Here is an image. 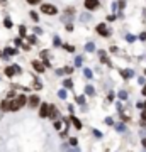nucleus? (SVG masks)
I'll return each mask as SVG.
<instances>
[{"instance_id": "obj_35", "label": "nucleus", "mask_w": 146, "mask_h": 152, "mask_svg": "<svg viewBox=\"0 0 146 152\" xmlns=\"http://www.w3.org/2000/svg\"><path fill=\"white\" fill-rule=\"evenodd\" d=\"M143 95L146 96V85H144V88H143Z\"/></svg>"}, {"instance_id": "obj_32", "label": "nucleus", "mask_w": 146, "mask_h": 152, "mask_svg": "<svg viewBox=\"0 0 146 152\" xmlns=\"http://www.w3.org/2000/svg\"><path fill=\"white\" fill-rule=\"evenodd\" d=\"M29 42H36V37H34V36H29Z\"/></svg>"}, {"instance_id": "obj_27", "label": "nucleus", "mask_w": 146, "mask_h": 152, "mask_svg": "<svg viewBox=\"0 0 146 152\" xmlns=\"http://www.w3.org/2000/svg\"><path fill=\"white\" fill-rule=\"evenodd\" d=\"M7 96H9V100L14 98V96H15V91H9V93H7Z\"/></svg>"}, {"instance_id": "obj_31", "label": "nucleus", "mask_w": 146, "mask_h": 152, "mask_svg": "<svg viewBox=\"0 0 146 152\" xmlns=\"http://www.w3.org/2000/svg\"><path fill=\"white\" fill-rule=\"evenodd\" d=\"M126 39H127V41H129V42H133V41H134V39H136V37H134V36H127Z\"/></svg>"}, {"instance_id": "obj_20", "label": "nucleus", "mask_w": 146, "mask_h": 152, "mask_svg": "<svg viewBox=\"0 0 146 152\" xmlns=\"http://www.w3.org/2000/svg\"><path fill=\"white\" fill-rule=\"evenodd\" d=\"M119 98L126 100V98H127V93H126V91H119Z\"/></svg>"}, {"instance_id": "obj_13", "label": "nucleus", "mask_w": 146, "mask_h": 152, "mask_svg": "<svg viewBox=\"0 0 146 152\" xmlns=\"http://www.w3.org/2000/svg\"><path fill=\"white\" fill-rule=\"evenodd\" d=\"M83 74H85V78H94V76H92V71L88 69V68H87V69H83Z\"/></svg>"}, {"instance_id": "obj_29", "label": "nucleus", "mask_w": 146, "mask_h": 152, "mask_svg": "<svg viewBox=\"0 0 146 152\" xmlns=\"http://www.w3.org/2000/svg\"><path fill=\"white\" fill-rule=\"evenodd\" d=\"M82 20H90V15H87V14H83V15H82Z\"/></svg>"}, {"instance_id": "obj_17", "label": "nucleus", "mask_w": 146, "mask_h": 152, "mask_svg": "<svg viewBox=\"0 0 146 152\" xmlns=\"http://www.w3.org/2000/svg\"><path fill=\"white\" fill-rule=\"evenodd\" d=\"M116 128L119 130V132H124V130H126V127H124L122 124H117V125H116Z\"/></svg>"}, {"instance_id": "obj_25", "label": "nucleus", "mask_w": 146, "mask_h": 152, "mask_svg": "<svg viewBox=\"0 0 146 152\" xmlns=\"http://www.w3.org/2000/svg\"><path fill=\"white\" fill-rule=\"evenodd\" d=\"M39 2H41V0H27V3H31V5H36Z\"/></svg>"}, {"instance_id": "obj_9", "label": "nucleus", "mask_w": 146, "mask_h": 152, "mask_svg": "<svg viewBox=\"0 0 146 152\" xmlns=\"http://www.w3.org/2000/svg\"><path fill=\"white\" fill-rule=\"evenodd\" d=\"M121 74H122L124 78H131V76L134 74V71L133 69H124V71H121Z\"/></svg>"}, {"instance_id": "obj_1", "label": "nucleus", "mask_w": 146, "mask_h": 152, "mask_svg": "<svg viewBox=\"0 0 146 152\" xmlns=\"http://www.w3.org/2000/svg\"><path fill=\"white\" fill-rule=\"evenodd\" d=\"M0 108H2L3 112H10V110L15 112V110H19L20 107L17 105L15 100H12V101H10V100H5V101H2V103H0Z\"/></svg>"}, {"instance_id": "obj_37", "label": "nucleus", "mask_w": 146, "mask_h": 152, "mask_svg": "<svg viewBox=\"0 0 146 152\" xmlns=\"http://www.w3.org/2000/svg\"><path fill=\"white\" fill-rule=\"evenodd\" d=\"M144 73H146V69H144Z\"/></svg>"}, {"instance_id": "obj_4", "label": "nucleus", "mask_w": 146, "mask_h": 152, "mask_svg": "<svg viewBox=\"0 0 146 152\" xmlns=\"http://www.w3.org/2000/svg\"><path fill=\"white\" fill-rule=\"evenodd\" d=\"M85 7H87L88 10L99 9V0H85Z\"/></svg>"}, {"instance_id": "obj_14", "label": "nucleus", "mask_w": 146, "mask_h": 152, "mask_svg": "<svg viewBox=\"0 0 146 152\" xmlns=\"http://www.w3.org/2000/svg\"><path fill=\"white\" fill-rule=\"evenodd\" d=\"M85 91H87V95H94V86H87V88H85Z\"/></svg>"}, {"instance_id": "obj_23", "label": "nucleus", "mask_w": 146, "mask_h": 152, "mask_svg": "<svg viewBox=\"0 0 146 152\" xmlns=\"http://www.w3.org/2000/svg\"><path fill=\"white\" fill-rule=\"evenodd\" d=\"M70 145H77V139H75V137H72V139H70Z\"/></svg>"}, {"instance_id": "obj_21", "label": "nucleus", "mask_w": 146, "mask_h": 152, "mask_svg": "<svg viewBox=\"0 0 146 152\" xmlns=\"http://www.w3.org/2000/svg\"><path fill=\"white\" fill-rule=\"evenodd\" d=\"M77 103H85V96H77Z\"/></svg>"}, {"instance_id": "obj_33", "label": "nucleus", "mask_w": 146, "mask_h": 152, "mask_svg": "<svg viewBox=\"0 0 146 152\" xmlns=\"http://www.w3.org/2000/svg\"><path fill=\"white\" fill-rule=\"evenodd\" d=\"M141 118H143V120H144V122H146V110H144V112H143V113H141Z\"/></svg>"}, {"instance_id": "obj_22", "label": "nucleus", "mask_w": 146, "mask_h": 152, "mask_svg": "<svg viewBox=\"0 0 146 152\" xmlns=\"http://www.w3.org/2000/svg\"><path fill=\"white\" fill-rule=\"evenodd\" d=\"M65 86L66 88H72V79H65Z\"/></svg>"}, {"instance_id": "obj_7", "label": "nucleus", "mask_w": 146, "mask_h": 152, "mask_svg": "<svg viewBox=\"0 0 146 152\" xmlns=\"http://www.w3.org/2000/svg\"><path fill=\"white\" fill-rule=\"evenodd\" d=\"M15 101H17V105H19V107H24V105H26L29 100H27L24 95H20V96H17V100H15Z\"/></svg>"}, {"instance_id": "obj_11", "label": "nucleus", "mask_w": 146, "mask_h": 152, "mask_svg": "<svg viewBox=\"0 0 146 152\" xmlns=\"http://www.w3.org/2000/svg\"><path fill=\"white\" fill-rule=\"evenodd\" d=\"M85 49H87L88 52H92V51H95V44H94V42H88V44L85 46Z\"/></svg>"}, {"instance_id": "obj_8", "label": "nucleus", "mask_w": 146, "mask_h": 152, "mask_svg": "<svg viewBox=\"0 0 146 152\" xmlns=\"http://www.w3.org/2000/svg\"><path fill=\"white\" fill-rule=\"evenodd\" d=\"M33 66H34V69H36V71H39V73H42V71H44V64H41L39 61H34Z\"/></svg>"}, {"instance_id": "obj_2", "label": "nucleus", "mask_w": 146, "mask_h": 152, "mask_svg": "<svg viewBox=\"0 0 146 152\" xmlns=\"http://www.w3.org/2000/svg\"><path fill=\"white\" fill-rule=\"evenodd\" d=\"M41 10L44 14H48V15H55V14L58 12V9H56L55 5H51V3H44V5L41 7Z\"/></svg>"}, {"instance_id": "obj_34", "label": "nucleus", "mask_w": 146, "mask_h": 152, "mask_svg": "<svg viewBox=\"0 0 146 152\" xmlns=\"http://www.w3.org/2000/svg\"><path fill=\"white\" fill-rule=\"evenodd\" d=\"M141 144H143V147H146V139H143V142H141Z\"/></svg>"}, {"instance_id": "obj_10", "label": "nucleus", "mask_w": 146, "mask_h": 152, "mask_svg": "<svg viewBox=\"0 0 146 152\" xmlns=\"http://www.w3.org/2000/svg\"><path fill=\"white\" fill-rule=\"evenodd\" d=\"M14 73H15V69H14V68H5V74L7 76H10V78H12Z\"/></svg>"}, {"instance_id": "obj_6", "label": "nucleus", "mask_w": 146, "mask_h": 152, "mask_svg": "<svg viewBox=\"0 0 146 152\" xmlns=\"http://www.w3.org/2000/svg\"><path fill=\"white\" fill-rule=\"evenodd\" d=\"M29 105H31V107H37V105H39V96L37 95H33L29 98Z\"/></svg>"}, {"instance_id": "obj_24", "label": "nucleus", "mask_w": 146, "mask_h": 152, "mask_svg": "<svg viewBox=\"0 0 146 152\" xmlns=\"http://www.w3.org/2000/svg\"><path fill=\"white\" fill-rule=\"evenodd\" d=\"M5 27H12V20L10 19H5Z\"/></svg>"}, {"instance_id": "obj_19", "label": "nucleus", "mask_w": 146, "mask_h": 152, "mask_svg": "<svg viewBox=\"0 0 146 152\" xmlns=\"http://www.w3.org/2000/svg\"><path fill=\"white\" fill-rule=\"evenodd\" d=\"M58 96H60V98H66V91H65V90L58 91Z\"/></svg>"}, {"instance_id": "obj_15", "label": "nucleus", "mask_w": 146, "mask_h": 152, "mask_svg": "<svg viewBox=\"0 0 146 152\" xmlns=\"http://www.w3.org/2000/svg\"><path fill=\"white\" fill-rule=\"evenodd\" d=\"M63 48H65L66 51H68V52H73V51H75V48H73V46H70V44H65Z\"/></svg>"}, {"instance_id": "obj_16", "label": "nucleus", "mask_w": 146, "mask_h": 152, "mask_svg": "<svg viewBox=\"0 0 146 152\" xmlns=\"http://www.w3.org/2000/svg\"><path fill=\"white\" fill-rule=\"evenodd\" d=\"M82 61H83V57H82V56H78L77 59H75V66H80V64H82Z\"/></svg>"}, {"instance_id": "obj_28", "label": "nucleus", "mask_w": 146, "mask_h": 152, "mask_svg": "<svg viewBox=\"0 0 146 152\" xmlns=\"http://www.w3.org/2000/svg\"><path fill=\"white\" fill-rule=\"evenodd\" d=\"M15 52H17V51H15V49H12V48L7 49V54H15Z\"/></svg>"}, {"instance_id": "obj_36", "label": "nucleus", "mask_w": 146, "mask_h": 152, "mask_svg": "<svg viewBox=\"0 0 146 152\" xmlns=\"http://www.w3.org/2000/svg\"><path fill=\"white\" fill-rule=\"evenodd\" d=\"M143 108H144V110H146V101H143Z\"/></svg>"}, {"instance_id": "obj_3", "label": "nucleus", "mask_w": 146, "mask_h": 152, "mask_svg": "<svg viewBox=\"0 0 146 152\" xmlns=\"http://www.w3.org/2000/svg\"><path fill=\"white\" fill-rule=\"evenodd\" d=\"M49 110H51V107H49L48 103H41V108H39V117L46 118L49 115Z\"/></svg>"}, {"instance_id": "obj_26", "label": "nucleus", "mask_w": 146, "mask_h": 152, "mask_svg": "<svg viewBox=\"0 0 146 152\" xmlns=\"http://www.w3.org/2000/svg\"><path fill=\"white\" fill-rule=\"evenodd\" d=\"M117 7H121V9H124V7H126V2H124V0H121V2L117 3Z\"/></svg>"}, {"instance_id": "obj_18", "label": "nucleus", "mask_w": 146, "mask_h": 152, "mask_svg": "<svg viewBox=\"0 0 146 152\" xmlns=\"http://www.w3.org/2000/svg\"><path fill=\"white\" fill-rule=\"evenodd\" d=\"M19 32H20V37H26V27H24V25L19 29Z\"/></svg>"}, {"instance_id": "obj_30", "label": "nucleus", "mask_w": 146, "mask_h": 152, "mask_svg": "<svg viewBox=\"0 0 146 152\" xmlns=\"http://www.w3.org/2000/svg\"><path fill=\"white\" fill-rule=\"evenodd\" d=\"M31 17H33L34 20H39V19H37V14H36V12H31Z\"/></svg>"}, {"instance_id": "obj_12", "label": "nucleus", "mask_w": 146, "mask_h": 152, "mask_svg": "<svg viewBox=\"0 0 146 152\" xmlns=\"http://www.w3.org/2000/svg\"><path fill=\"white\" fill-rule=\"evenodd\" d=\"M72 120H73V124H75V127H77V128L80 130V128H82V122L78 120V118H75V117H72Z\"/></svg>"}, {"instance_id": "obj_5", "label": "nucleus", "mask_w": 146, "mask_h": 152, "mask_svg": "<svg viewBox=\"0 0 146 152\" xmlns=\"http://www.w3.org/2000/svg\"><path fill=\"white\" fill-rule=\"evenodd\" d=\"M97 32L100 36H104V37H107V36H109V31H107V27H105V24H99L97 25Z\"/></svg>"}]
</instances>
